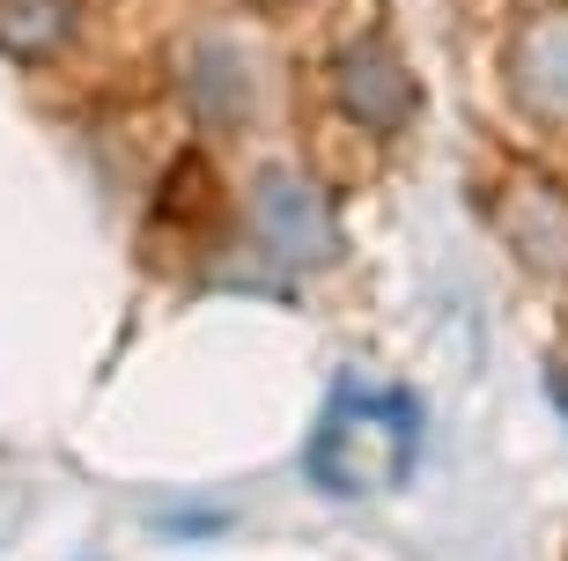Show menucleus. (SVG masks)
<instances>
[{
	"label": "nucleus",
	"mask_w": 568,
	"mask_h": 561,
	"mask_svg": "<svg viewBox=\"0 0 568 561\" xmlns=\"http://www.w3.org/2000/svg\"><path fill=\"white\" fill-rule=\"evenodd\" d=\"M503 237L525 251V267L568 281V200L554 186H517L503 200Z\"/></svg>",
	"instance_id": "obj_4"
},
{
	"label": "nucleus",
	"mask_w": 568,
	"mask_h": 561,
	"mask_svg": "<svg viewBox=\"0 0 568 561\" xmlns=\"http://www.w3.org/2000/svg\"><path fill=\"white\" fill-rule=\"evenodd\" d=\"M503 67H509L517 111H531V119H547V126H568V0H554V8L517 22Z\"/></svg>",
	"instance_id": "obj_1"
},
{
	"label": "nucleus",
	"mask_w": 568,
	"mask_h": 561,
	"mask_svg": "<svg viewBox=\"0 0 568 561\" xmlns=\"http://www.w3.org/2000/svg\"><path fill=\"white\" fill-rule=\"evenodd\" d=\"M333 97H339V111H347L355 126L399 133L406 111H414V74L399 67L392 44H347L339 67H333Z\"/></svg>",
	"instance_id": "obj_2"
},
{
	"label": "nucleus",
	"mask_w": 568,
	"mask_h": 561,
	"mask_svg": "<svg viewBox=\"0 0 568 561\" xmlns=\"http://www.w3.org/2000/svg\"><path fill=\"white\" fill-rule=\"evenodd\" d=\"M252 214L266 229V244L281 259H325L333 251V214L317 200V186H303L295 170H266L252 186Z\"/></svg>",
	"instance_id": "obj_3"
}]
</instances>
